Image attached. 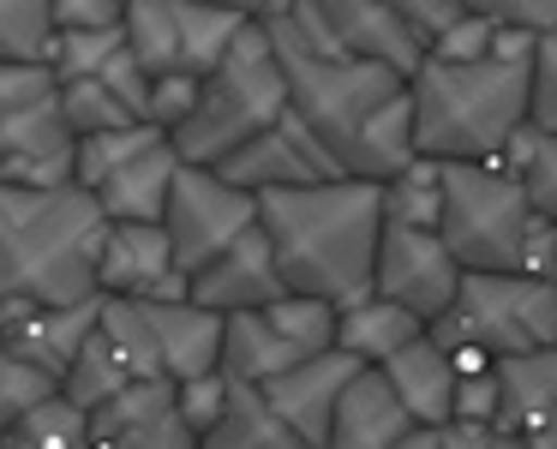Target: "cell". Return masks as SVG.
<instances>
[{"label":"cell","instance_id":"6da1fadb","mask_svg":"<svg viewBox=\"0 0 557 449\" xmlns=\"http://www.w3.org/2000/svg\"><path fill=\"white\" fill-rule=\"evenodd\" d=\"M270 49L282 61V78H288V109L336 157L348 180L384 186L408 162H420L408 78L348 61V54H312L300 42H270Z\"/></svg>","mask_w":557,"mask_h":449},{"label":"cell","instance_id":"7a4b0ae2","mask_svg":"<svg viewBox=\"0 0 557 449\" xmlns=\"http://www.w3.org/2000/svg\"><path fill=\"white\" fill-rule=\"evenodd\" d=\"M258 234L276 252V276L294 300L342 312L372 294L377 234H384L377 186L330 180L294 186V192H258Z\"/></svg>","mask_w":557,"mask_h":449},{"label":"cell","instance_id":"3957f363","mask_svg":"<svg viewBox=\"0 0 557 449\" xmlns=\"http://www.w3.org/2000/svg\"><path fill=\"white\" fill-rule=\"evenodd\" d=\"M528 85H533V37H516V30H497L492 54L473 66L425 61L408 78L413 150L437 169L504 162L509 138L528 126Z\"/></svg>","mask_w":557,"mask_h":449},{"label":"cell","instance_id":"277c9868","mask_svg":"<svg viewBox=\"0 0 557 449\" xmlns=\"http://www.w3.org/2000/svg\"><path fill=\"white\" fill-rule=\"evenodd\" d=\"M102 234L109 222L78 186L54 192L0 186V305H90Z\"/></svg>","mask_w":557,"mask_h":449},{"label":"cell","instance_id":"5b68a950","mask_svg":"<svg viewBox=\"0 0 557 449\" xmlns=\"http://www.w3.org/2000/svg\"><path fill=\"white\" fill-rule=\"evenodd\" d=\"M437 240L461 264V276H540L552 282L557 228L533 216L528 192L497 162L444 169V216Z\"/></svg>","mask_w":557,"mask_h":449},{"label":"cell","instance_id":"8992f818","mask_svg":"<svg viewBox=\"0 0 557 449\" xmlns=\"http://www.w3.org/2000/svg\"><path fill=\"white\" fill-rule=\"evenodd\" d=\"M432 348L456 365V377H480L497 360L557 348V282L540 276H461L456 305L437 317Z\"/></svg>","mask_w":557,"mask_h":449},{"label":"cell","instance_id":"52a82bcc","mask_svg":"<svg viewBox=\"0 0 557 449\" xmlns=\"http://www.w3.org/2000/svg\"><path fill=\"white\" fill-rule=\"evenodd\" d=\"M282 114H288V78H282L276 49H270V37L252 18L240 30V42L228 49V61L198 85L193 121L169 145L186 169H222L234 150H246L258 133H270Z\"/></svg>","mask_w":557,"mask_h":449},{"label":"cell","instance_id":"ba28073f","mask_svg":"<svg viewBox=\"0 0 557 449\" xmlns=\"http://www.w3.org/2000/svg\"><path fill=\"white\" fill-rule=\"evenodd\" d=\"M97 329L138 384H193L222 372V317L193 300H97Z\"/></svg>","mask_w":557,"mask_h":449},{"label":"cell","instance_id":"9c48e42d","mask_svg":"<svg viewBox=\"0 0 557 449\" xmlns=\"http://www.w3.org/2000/svg\"><path fill=\"white\" fill-rule=\"evenodd\" d=\"M73 150L61 85L49 66H0V186L7 192H54L73 186Z\"/></svg>","mask_w":557,"mask_h":449},{"label":"cell","instance_id":"30bf717a","mask_svg":"<svg viewBox=\"0 0 557 449\" xmlns=\"http://www.w3.org/2000/svg\"><path fill=\"white\" fill-rule=\"evenodd\" d=\"M336 348V312L318 300H276L264 312L222 317V377L246 389H264L270 377L318 360Z\"/></svg>","mask_w":557,"mask_h":449},{"label":"cell","instance_id":"8fae6325","mask_svg":"<svg viewBox=\"0 0 557 449\" xmlns=\"http://www.w3.org/2000/svg\"><path fill=\"white\" fill-rule=\"evenodd\" d=\"M258 228V198L228 186L216 169H186L174 174L169 210H162V234L174 246V264L193 282L198 270H210L228 246H240L246 234Z\"/></svg>","mask_w":557,"mask_h":449},{"label":"cell","instance_id":"7c38bea8","mask_svg":"<svg viewBox=\"0 0 557 449\" xmlns=\"http://www.w3.org/2000/svg\"><path fill=\"white\" fill-rule=\"evenodd\" d=\"M461 264L449 258V246L437 234L420 228H384L377 234V264H372V294L389 305H401L408 317H420L425 329L456 305Z\"/></svg>","mask_w":557,"mask_h":449},{"label":"cell","instance_id":"4fadbf2b","mask_svg":"<svg viewBox=\"0 0 557 449\" xmlns=\"http://www.w3.org/2000/svg\"><path fill=\"white\" fill-rule=\"evenodd\" d=\"M222 180L240 186V192H294V186H330V180H348V174L336 169V157H330L324 145H318L312 133H306L300 114H282L270 133H258L246 150H234L228 162H222Z\"/></svg>","mask_w":557,"mask_h":449},{"label":"cell","instance_id":"5bb4252c","mask_svg":"<svg viewBox=\"0 0 557 449\" xmlns=\"http://www.w3.org/2000/svg\"><path fill=\"white\" fill-rule=\"evenodd\" d=\"M193 282L174 264V246L162 228L145 222H109L97 252V300H186Z\"/></svg>","mask_w":557,"mask_h":449},{"label":"cell","instance_id":"9a60e30c","mask_svg":"<svg viewBox=\"0 0 557 449\" xmlns=\"http://www.w3.org/2000/svg\"><path fill=\"white\" fill-rule=\"evenodd\" d=\"M318 18H324V37L336 42V54H348V61L384 66L396 78H413L425 66V49L396 0H318Z\"/></svg>","mask_w":557,"mask_h":449},{"label":"cell","instance_id":"2e32d148","mask_svg":"<svg viewBox=\"0 0 557 449\" xmlns=\"http://www.w3.org/2000/svg\"><path fill=\"white\" fill-rule=\"evenodd\" d=\"M90 449H198L193 425L181 420L174 384H133L109 408L85 413Z\"/></svg>","mask_w":557,"mask_h":449},{"label":"cell","instance_id":"e0dca14e","mask_svg":"<svg viewBox=\"0 0 557 449\" xmlns=\"http://www.w3.org/2000/svg\"><path fill=\"white\" fill-rule=\"evenodd\" d=\"M366 365L360 360H348V353H318V360H306V365H294V372H282V377H270L258 396L270 401V413H276L282 425H288L294 437H300L306 449H324V437H330V420H336V401H342V389L360 377Z\"/></svg>","mask_w":557,"mask_h":449},{"label":"cell","instance_id":"ac0fdd59","mask_svg":"<svg viewBox=\"0 0 557 449\" xmlns=\"http://www.w3.org/2000/svg\"><path fill=\"white\" fill-rule=\"evenodd\" d=\"M90 329H97V300L90 305H0V353L25 360L30 372L54 377V384L73 372Z\"/></svg>","mask_w":557,"mask_h":449},{"label":"cell","instance_id":"d6986e66","mask_svg":"<svg viewBox=\"0 0 557 449\" xmlns=\"http://www.w3.org/2000/svg\"><path fill=\"white\" fill-rule=\"evenodd\" d=\"M497 437L557 449V348L497 360Z\"/></svg>","mask_w":557,"mask_h":449},{"label":"cell","instance_id":"ffe728a7","mask_svg":"<svg viewBox=\"0 0 557 449\" xmlns=\"http://www.w3.org/2000/svg\"><path fill=\"white\" fill-rule=\"evenodd\" d=\"M186 300L205 305V312H216V317H240V312H264V305L288 300V288H282V276H276V252H270V240L252 228L240 246H228L210 270H198Z\"/></svg>","mask_w":557,"mask_h":449},{"label":"cell","instance_id":"44dd1931","mask_svg":"<svg viewBox=\"0 0 557 449\" xmlns=\"http://www.w3.org/2000/svg\"><path fill=\"white\" fill-rule=\"evenodd\" d=\"M408 432H413V420L401 413L396 389L384 384V372H377V365H366V372L342 389L324 449H389V444H401Z\"/></svg>","mask_w":557,"mask_h":449},{"label":"cell","instance_id":"7402d4cb","mask_svg":"<svg viewBox=\"0 0 557 449\" xmlns=\"http://www.w3.org/2000/svg\"><path fill=\"white\" fill-rule=\"evenodd\" d=\"M384 372V384L396 389L401 413H408L420 432H437V425H449V413H456V365L444 360V348H432V336H420L413 348H401L396 360L377 365Z\"/></svg>","mask_w":557,"mask_h":449},{"label":"cell","instance_id":"603a6c76","mask_svg":"<svg viewBox=\"0 0 557 449\" xmlns=\"http://www.w3.org/2000/svg\"><path fill=\"white\" fill-rule=\"evenodd\" d=\"M174 174H181L174 145H157V150H145L133 169L114 174L109 186H97L90 198H97L102 222H145V228H162V210H169Z\"/></svg>","mask_w":557,"mask_h":449},{"label":"cell","instance_id":"cb8c5ba5","mask_svg":"<svg viewBox=\"0 0 557 449\" xmlns=\"http://www.w3.org/2000/svg\"><path fill=\"white\" fill-rule=\"evenodd\" d=\"M420 336H425L420 317H408L401 305L377 300V294H366V300H354L336 312V353H348V360H360V365L396 360V353L413 348Z\"/></svg>","mask_w":557,"mask_h":449},{"label":"cell","instance_id":"d4e9b609","mask_svg":"<svg viewBox=\"0 0 557 449\" xmlns=\"http://www.w3.org/2000/svg\"><path fill=\"white\" fill-rule=\"evenodd\" d=\"M138 377H133V365L121 360V348H114L102 329H90L85 336V348H78V360H73V372L61 377V401H73L78 413H97V408H109L121 389H133Z\"/></svg>","mask_w":557,"mask_h":449},{"label":"cell","instance_id":"484cf974","mask_svg":"<svg viewBox=\"0 0 557 449\" xmlns=\"http://www.w3.org/2000/svg\"><path fill=\"white\" fill-rule=\"evenodd\" d=\"M377 210H384V228H420L437 234V216H444V169L437 162H408L396 180L377 186Z\"/></svg>","mask_w":557,"mask_h":449},{"label":"cell","instance_id":"4316f807","mask_svg":"<svg viewBox=\"0 0 557 449\" xmlns=\"http://www.w3.org/2000/svg\"><path fill=\"white\" fill-rule=\"evenodd\" d=\"M198 449H306V444L270 413V401L258 396V389L234 384L228 389V413H222L216 432H210Z\"/></svg>","mask_w":557,"mask_h":449},{"label":"cell","instance_id":"83f0119b","mask_svg":"<svg viewBox=\"0 0 557 449\" xmlns=\"http://www.w3.org/2000/svg\"><path fill=\"white\" fill-rule=\"evenodd\" d=\"M497 169H504L509 180L528 192L533 216L557 228V138H552V133H533V126H521V133L509 138V150H504V162H497Z\"/></svg>","mask_w":557,"mask_h":449},{"label":"cell","instance_id":"f1b7e54d","mask_svg":"<svg viewBox=\"0 0 557 449\" xmlns=\"http://www.w3.org/2000/svg\"><path fill=\"white\" fill-rule=\"evenodd\" d=\"M169 145V133H157V126H126V133H97V138H78L73 150V186L78 192H97V186H109L121 169H133L145 150Z\"/></svg>","mask_w":557,"mask_h":449},{"label":"cell","instance_id":"f546056e","mask_svg":"<svg viewBox=\"0 0 557 449\" xmlns=\"http://www.w3.org/2000/svg\"><path fill=\"white\" fill-rule=\"evenodd\" d=\"M54 18L49 0H0V66H49Z\"/></svg>","mask_w":557,"mask_h":449},{"label":"cell","instance_id":"4dcf8cb0","mask_svg":"<svg viewBox=\"0 0 557 449\" xmlns=\"http://www.w3.org/2000/svg\"><path fill=\"white\" fill-rule=\"evenodd\" d=\"M0 449H90V437H85V413H78L73 401L49 396L42 408H30L25 420L13 425V432L0 437Z\"/></svg>","mask_w":557,"mask_h":449},{"label":"cell","instance_id":"1f68e13d","mask_svg":"<svg viewBox=\"0 0 557 449\" xmlns=\"http://www.w3.org/2000/svg\"><path fill=\"white\" fill-rule=\"evenodd\" d=\"M126 49V30H54V85H78V78H97L114 54Z\"/></svg>","mask_w":557,"mask_h":449},{"label":"cell","instance_id":"d6a6232c","mask_svg":"<svg viewBox=\"0 0 557 449\" xmlns=\"http://www.w3.org/2000/svg\"><path fill=\"white\" fill-rule=\"evenodd\" d=\"M61 114L73 138H97V133H126V126H145L97 85V78H78V85H61Z\"/></svg>","mask_w":557,"mask_h":449},{"label":"cell","instance_id":"836d02e7","mask_svg":"<svg viewBox=\"0 0 557 449\" xmlns=\"http://www.w3.org/2000/svg\"><path fill=\"white\" fill-rule=\"evenodd\" d=\"M49 396H61V384H54V377L30 372L25 360H13V353H0V437L13 432L30 408H42Z\"/></svg>","mask_w":557,"mask_h":449},{"label":"cell","instance_id":"e575fe53","mask_svg":"<svg viewBox=\"0 0 557 449\" xmlns=\"http://www.w3.org/2000/svg\"><path fill=\"white\" fill-rule=\"evenodd\" d=\"M228 377L222 372H205V377H193V384H174V401H181V420L193 425V437L205 444L210 432H216V420L228 413Z\"/></svg>","mask_w":557,"mask_h":449},{"label":"cell","instance_id":"d590c367","mask_svg":"<svg viewBox=\"0 0 557 449\" xmlns=\"http://www.w3.org/2000/svg\"><path fill=\"white\" fill-rule=\"evenodd\" d=\"M492 42H497V30L485 25L480 7L468 0V18H461V25H449L444 37L425 49V61H437V66H473V61H485V54H492Z\"/></svg>","mask_w":557,"mask_h":449},{"label":"cell","instance_id":"8d00e7d4","mask_svg":"<svg viewBox=\"0 0 557 449\" xmlns=\"http://www.w3.org/2000/svg\"><path fill=\"white\" fill-rule=\"evenodd\" d=\"M528 126L557 138V37L533 42V85H528Z\"/></svg>","mask_w":557,"mask_h":449},{"label":"cell","instance_id":"74e56055","mask_svg":"<svg viewBox=\"0 0 557 449\" xmlns=\"http://www.w3.org/2000/svg\"><path fill=\"white\" fill-rule=\"evenodd\" d=\"M193 109H198V78H157V85H150L145 126H157V133L174 138L186 121H193Z\"/></svg>","mask_w":557,"mask_h":449},{"label":"cell","instance_id":"f35d334b","mask_svg":"<svg viewBox=\"0 0 557 449\" xmlns=\"http://www.w3.org/2000/svg\"><path fill=\"white\" fill-rule=\"evenodd\" d=\"M54 30H114L126 25V0H49Z\"/></svg>","mask_w":557,"mask_h":449},{"label":"cell","instance_id":"ab89813d","mask_svg":"<svg viewBox=\"0 0 557 449\" xmlns=\"http://www.w3.org/2000/svg\"><path fill=\"white\" fill-rule=\"evenodd\" d=\"M396 7H401V18H408V30L420 37V49H432L449 25L468 18V0H396Z\"/></svg>","mask_w":557,"mask_h":449},{"label":"cell","instance_id":"60d3db41","mask_svg":"<svg viewBox=\"0 0 557 449\" xmlns=\"http://www.w3.org/2000/svg\"><path fill=\"white\" fill-rule=\"evenodd\" d=\"M449 420H468V425H492V432H497V372L461 377V384H456V413H449Z\"/></svg>","mask_w":557,"mask_h":449},{"label":"cell","instance_id":"b9f144b4","mask_svg":"<svg viewBox=\"0 0 557 449\" xmlns=\"http://www.w3.org/2000/svg\"><path fill=\"white\" fill-rule=\"evenodd\" d=\"M492 444H497L492 425H468V420L437 425V449H492Z\"/></svg>","mask_w":557,"mask_h":449},{"label":"cell","instance_id":"7bdbcfd3","mask_svg":"<svg viewBox=\"0 0 557 449\" xmlns=\"http://www.w3.org/2000/svg\"><path fill=\"white\" fill-rule=\"evenodd\" d=\"M389 449H437V432H420V425H413V432L401 437V444H389Z\"/></svg>","mask_w":557,"mask_h":449},{"label":"cell","instance_id":"ee69618b","mask_svg":"<svg viewBox=\"0 0 557 449\" xmlns=\"http://www.w3.org/2000/svg\"><path fill=\"white\" fill-rule=\"evenodd\" d=\"M492 449H528V444H516V437H497V444Z\"/></svg>","mask_w":557,"mask_h":449},{"label":"cell","instance_id":"f6af8a7d","mask_svg":"<svg viewBox=\"0 0 557 449\" xmlns=\"http://www.w3.org/2000/svg\"><path fill=\"white\" fill-rule=\"evenodd\" d=\"M552 282H557V264H552Z\"/></svg>","mask_w":557,"mask_h":449}]
</instances>
